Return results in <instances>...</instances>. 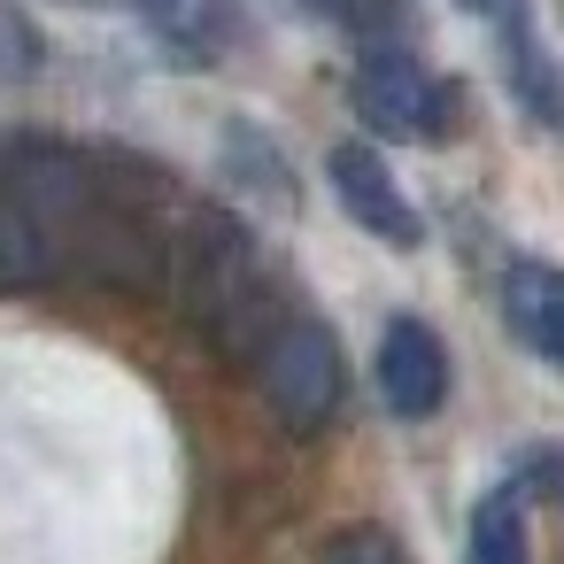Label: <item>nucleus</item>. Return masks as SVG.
Masks as SVG:
<instances>
[{"instance_id":"1","label":"nucleus","mask_w":564,"mask_h":564,"mask_svg":"<svg viewBox=\"0 0 564 564\" xmlns=\"http://www.w3.org/2000/svg\"><path fill=\"white\" fill-rule=\"evenodd\" d=\"M178 294H186V317L217 340V348H248L256 317H263V271H256V248H248V225L225 217V209H194L186 217V240H178Z\"/></svg>"},{"instance_id":"2","label":"nucleus","mask_w":564,"mask_h":564,"mask_svg":"<svg viewBox=\"0 0 564 564\" xmlns=\"http://www.w3.org/2000/svg\"><path fill=\"white\" fill-rule=\"evenodd\" d=\"M256 364H263V394L286 417V433H325L333 425V410H340V340L317 317H286L263 340Z\"/></svg>"},{"instance_id":"3","label":"nucleus","mask_w":564,"mask_h":564,"mask_svg":"<svg viewBox=\"0 0 564 564\" xmlns=\"http://www.w3.org/2000/svg\"><path fill=\"white\" fill-rule=\"evenodd\" d=\"M356 117H364L371 132H387V140H448L456 94L433 86V78L417 70V55L371 47V55L356 63Z\"/></svg>"},{"instance_id":"4","label":"nucleus","mask_w":564,"mask_h":564,"mask_svg":"<svg viewBox=\"0 0 564 564\" xmlns=\"http://www.w3.org/2000/svg\"><path fill=\"white\" fill-rule=\"evenodd\" d=\"M325 171H333V194H340V209H348V217H356V225H364L371 240H387V248H402V256H410V248L425 240L417 209L402 202V186L387 178V163H379V155H371L364 140L333 148V163H325Z\"/></svg>"},{"instance_id":"5","label":"nucleus","mask_w":564,"mask_h":564,"mask_svg":"<svg viewBox=\"0 0 564 564\" xmlns=\"http://www.w3.org/2000/svg\"><path fill=\"white\" fill-rule=\"evenodd\" d=\"M464 9L495 24V40H502V70H510V94L533 109V124H541V132H564V86H556V63L541 55L533 9H525V0H464Z\"/></svg>"},{"instance_id":"6","label":"nucleus","mask_w":564,"mask_h":564,"mask_svg":"<svg viewBox=\"0 0 564 564\" xmlns=\"http://www.w3.org/2000/svg\"><path fill=\"white\" fill-rule=\"evenodd\" d=\"M441 394H448V356H441L433 325L387 317V333H379V402L394 417H433Z\"/></svg>"},{"instance_id":"7","label":"nucleus","mask_w":564,"mask_h":564,"mask_svg":"<svg viewBox=\"0 0 564 564\" xmlns=\"http://www.w3.org/2000/svg\"><path fill=\"white\" fill-rule=\"evenodd\" d=\"M502 317H510V333H518L549 371H564V271H549V263H510V271H502Z\"/></svg>"},{"instance_id":"8","label":"nucleus","mask_w":564,"mask_h":564,"mask_svg":"<svg viewBox=\"0 0 564 564\" xmlns=\"http://www.w3.org/2000/svg\"><path fill=\"white\" fill-rule=\"evenodd\" d=\"M464 564H525V510H518V487H495V495H479Z\"/></svg>"},{"instance_id":"9","label":"nucleus","mask_w":564,"mask_h":564,"mask_svg":"<svg viewBox=\"0 0 564 564\" xmlns=\"http://www.w3.org/2000/svg\"><path fill=\"white\" fill-rule=\"evenodd\" d=\"M47 70V32L17 9V0H0V86H24Z\"/></svg>"},{"instance_id":"10","label":"nucleus","mask_w":564,"mask_h":564,"mask_svg":"<svg viewBox=\"0 0 564 564\" xmlns=\"http://www.w3.org/2000/svg\"><path fill=\"white\" fill-rule=\"evenodd\" d=\"M325 564H410V556H402V541L387 525H348V533H333Z\"/></svg>"},{"instance_id":"11","label":"nucleus","mask_w":564,"mask_h":564,"mask_svg":"<svg viewBox=\"0 0 564 564\" xmlns=\"http://www.w3.org/2000/svg\"><path fill=\"white\" fill-rule=\"evenodd\" d=\"M325 17H340V24H371L379 17V0H317Z\"/></svg>"}]
</instances>
